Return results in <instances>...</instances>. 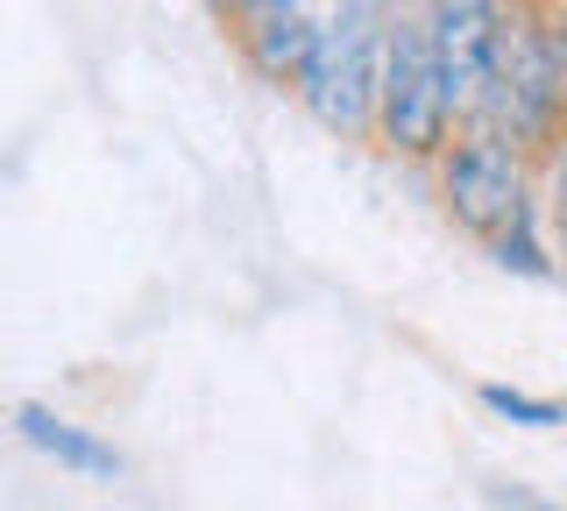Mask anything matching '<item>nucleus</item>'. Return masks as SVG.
I'll list each match as a JSON object with an SVG mask.
<instances>
[{
    "mask_svg": "<svg viewBox=\"0 0 567 511\" xmlns=\"http://www.w3.org/2000/svg\"><path fill=\"white\" fill-rule=\"evenodd\" d=\"M483 129H504L525 150L560 143V129H567V14L554 0H511L489 100H483Z\"/></svg>",
    "mask_w": 567,
    "mask_h": 511,
    "instance_id": "nucleus-1",
    "label": "nucleus"
},
{
    "mask_svg": "<svg viewBox=\"0 0 567 511\" xmlns=\"http://www.w3.org/2000/svg\"><path fill=\"white\" fill-rule=\"evenodd\" d=\"M398 0H348V14L319 37L291 100L341 143H377V93H383V43Z\"/></svg>",
    "mask_w": 567,
    "mask_h": 511,
    "instance_id": "nucleus-2",
    "label": "nucleus"
},
{
    "mask_svg": "<svg viewBox=\"0 0 567 511\" xmlns=\"http://www.w3.org/2000/svg\"><path fill=\"white\" fill-rule=\"evenodd\" d=\"M454 143V108H447V72H440L433 29L419 0L390 8V43H383V93H377V150L404 164H440Z\"/></svg>",
    "mask_w": 567,
    "mask_h": 511,
    "instance_id": "nucleus-3",
    "label": "nucleus"
},
{
    "mask_svg": "<svg viewBox=\"0 0 567 511\" xmlns=\"http://www.w3.org/2000/svg\"><path fill=\"white\" fill-rule=\"evenodd\" d=\"M433 192L440 214H447L461 235H475L489 249L496 235H511L518 221L539 214V185H532V150L511 143L504 129H454V143L440 150L433 164Z\"/></svg>",
    "mask_w": 567,
    "mask_h": 511,
    "instance_id": "nucleus-4",
    "label": "nucleus"
},
{
    "mask_svg": "<svg viewBox=\"0 0 567 511\" xmlns=\"http://www.w3.org/2000/svg\"><path fill=\"white\" fill-rule=\"evenodd\" d=\"M341 14H348V0H241L220 22H227V37H235L248 72L262 85H284V93H291L298 72H306V58L319 50V37H327Z\"/></svg>",
    "mask_w": 567,
    "mask_h": 511,
    "instance_id": "nucleus-5",
    "label": "nucleus"
},
{
    "mask_svg": "<svg viewBox=\"0 0 567 511\" xmlns=\"http://www.w3.org/2000/svg\"><path fill=\"white\" fill-rule=\"evenodd\" d=\"M419 8H425V29H433L440 72H447L454 129H468V121H483V100H489V72H496V43H504L511 0H419Z\"/></svg>",
    "mask_w": 567,
    "mask_h": 511,
    "instance_id": "nucleus-6",
    "label": "nucleus"
},
{
    "mask_svg": "<svg viewBox=\"0 0 567 511\" xmlns=\"http://www.w3.org/2000/svg\"><path fill=\"white\" fill-rule=\"evenodd\" d=\"M14 433L29 440L35 454H50L58 469H79V476H100V483H114L121 469V448H106L100 433H85V427H71V419L58 412V405H43V398H29V405H14Z\"/></svg>",
    "mask_w": 567,
    "mask_h": 511,
    "instance_id": "nucleus-7",
    "label": "nucleus"
},
{
    "mask_svg": "<svg viewBox=\"0 0 567 511\" xmlns=\"http://www.w3.org/2000/svg\"><path fill=\"white\" fill-rule=\"evenodd\" d=\"M475 398H483L496 419H511V427H532V433H554V427H567V405H560V398L518 391V384H483Z\"/></svg>",
    "mask_w": 567,
    "mask_h": 511,
    "instance_id": "nucleus-8",
    "label": "nucleus"
},
{
    "mask_svg": "<svg viewBox=\"0 0 567 511\" xmlns=\"http://www.w3.org/2000/svg\"><path fill=\"white\" fill-rule=\"evenodd\" d=\"M539 206H546V235H554L560 277H567V129H560V143L546 150V171H539Z\"/></svg>",
    "mask_w": 567,
    "mask_h": 511,
    "instance_id": "nucleus-9",
    "label": "nucleus"
},
{
    "mask_svg": "<svg viewBox=\"0 0 567 511\" xmlns=\"http://www.w3.org/2000/svg\"><path fill=\"white\" fill-rule=\"evenodd\" d=\"M199 8H213V14H235V8H241V0H199Z\"/></svg>",
    "mask_w": 567,
    "mask_h": 511,
    "instance_id": "nucleus-10",
    "label": "nucleus"
},
{
    "mask_svg": "<svg viewBox=\"0 0 567 511\" xmlns=\"http://www.w3.org/2000/svg\"><path fill=\"white\" fill-rule=\"evenodd\" d=\"M539 511H546V504H539Z\"/></svg>",
    "mask_w": 567,
    "mask_h": 511,
    "instance_id": "nucleus-11",
    "label": "nucleus"
}]
</instances>
